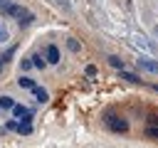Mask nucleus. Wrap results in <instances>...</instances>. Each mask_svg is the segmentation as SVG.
Wrapping results in <instances>:
<instances>
[{"mask_svg": "<svg viewBox=\"0 0 158 148\" xmlns=\"http://www.w3.org/2000/svg\"><path fill=\"white\" fill-rule=\"evenodd\" d=\"M47 62H49V64H57V62H59V49H57L54 44L47 47Z\"/></svg>", "mask_w": 158, "mask_h": 148, "instance_id": "nucleus-5", "label": "nucleus"}, {"mask_svg": "<svg viewBox=\"0 0 158 148\" xmlns=\"http://www.w3.org/2000/svg\"><path fill=\"white\" fill-rule=\"evenodd\" d=\"M5 128H7V131H17V123H15V121H7V126H5Z\"/></svg>", "mask_w": 158, "mask_h": 148, "instance_id": "nucleus-18", "label": "nucleus"}, {"mask_svg": "<svg viewBox=\"0 0 158 148\" xmlns=\"http://www.w3.org/2000/svg\"><path fill=\"white\" fill-rule=\"evenodd\" d=\"M84 74H86V76H94V74H96V67H94V64H89V67L84 69Z\"/></svg>", "mask_w": 158, "mask_h": 148, "instance_id": "nucleus-15", "label": "nucleus"}, {"mask_svg": "<svg viewBox=\"0 0 158 148\" xmlns=\"http://www.w3.org/2000/svg\"><path fill=\"white\" fill-rule=\"evenodd\" d=\"M109 64H111V67H116V69H123V62H121L118 57H109Z\"/></svg>", "mask_w": 158, "mask_h": 148, "instance_id": "nucleus-13", "label": "nucleus"}, {"mask_svg": "<svg viewBox=\"0 0 158 148\" xmlns=\"http://www.w3.org/2000/svg\"><path fill=\"white\" fill-rule=\"evenodd\" d=\"M136 64H138L143 72L158 74V62H156V59H151V57H138V59H136Z\"/></svg>", "mask_w": 158, "mask_h": 148, "instance_id": "nucleus-3", "label": "nucleus"}, {"mask_svg": "<svg viewBox=\"0 0 158 148\" xmlns=\"http://www.w3.org/2000/svg\"><path fill=\"white\" fill-rule=\"evenodd\" d=\"M67 47H69L72 52H79V42H77V39H69V42H67Z\"/></svg>", "mask_w": 158, "mask_h": 148, "instance_id": "nucleus-14", "label": "nucleus"}, {"mask_svg": "<svg viewBox=\"0 0 158 148\" xmlns=\"http://www.w3.org/2000/svg\"><path fill=\"white\" fill-rule=\"evenodd\" d=\"M10 5H12V2H10V0H0V10H2V12H5V10H7V7H10Z\"/></svg>", "mask_w": 158, "mask_h": 148, "instance_id": "nucleus-17", "label": "nucleus"}, {"mask_svg": "<svg viewBox=\"0 0 158 148\" xmlns=\"http://www.w3.org/2000/svg\"><path fill=\"white\" fill-rule=\"evenodd\" d=\"M17 84H20L22 89H35V81H32L30 76H20V79H17Z\"/></svg>", "mask_w": 158, "mask_h": 148, "instance_id": "nucleus-8", "label": "nucleus"}, {"mask_svg": "<svg viewBox=\"0 0 158 148\" xmlns=\"http://www.w3.org/2000/svg\"><path fill=\"white\" fill-rule=\"evenodd\" d=\"M104 123H106V128H111V131H116V133H126V131H128V121L121 118V116H114V113H109V116L104 118Z\"/></svg>", "mask_w": 158, "mask_h": 148, "instance_id": "nucleus-2", "label": "nucleus"}, {"mask_svg": "<svg viewBox=\"0 0 158 148\" xmlns=\"http://www.w3.org/2000/svg\"><path fill=\"white\" fill-rule=\"evenodd\" d=\"M12 106H15V101L10 96H0V109H12Z\"/></svg>", "mask_w": 158, "mask_h": 148, "instance_id": "nucleus-10", "label": "nucleus"}, {"mask_svg": "<svg viewBox=\"0 0 158 148\" xmlns=\"http://www.w3.org/2000/svg\"><path fill=\"white\" fill-rule=\"evenodd\" d=\"M44 64H47V59H44V57H40V54H35V57H32V67H40V69H42Z\"/></svg>", "mask_w": 158, "mask_h": 148, "instance_id": "nucleus-12", "label": "nucleus"}, {"mask_svg": "<svg viewBox=\"0 0 158 148\" xmlns=\"http://www.w3.org/2000/svg\"><path fill=\"white\" fill-rule=\"evenodd\" d=\"M146 138H156L158 141V126H146Z\"/></svg>", "mask_w": 158, "mask_h": 148, "instance_id": "nucleus-11", "label": "nucleus"}, {"mask_svg": "<svg viewBox=\"0 0 158 148\" xmlns=\"http://www.w3.org/2000/svg\"><path fill=\"white\" fill-rule=\"evenodd\" d=\"M32 91H35V96H37V101H40V104H44V101H47V99H49V94H47V91H44V89H40V86H35V89H32Z\"/></svg>", "mask_w": 158, "mask_h": 148, "instance_id": "nucleus-6", "label": "nucleus"}, {"mask_svg": "<svg viewBox=\"0 0 158 148\" xmlns=\"http://www.w3.org/2000/svg\"><path fill=\"white\" fill-rule=\"evenodd\" d=\"M121 76H123L126 81H131V84H141V79H138L136 74H131V72H126V69H121Z\"/></svg>", "mask_w": 158, "mask_h": 148, "instance_id": "nucleus-7", "label": "nucleus"}, {"mask_svg": "<svg viewBox=\"0 0 158 148\" xmlns=\"http://www.w3.org/2000/svg\"><path fill=\"white\" fill-rule=\"evenodd\" d=\"M5 15H10V17L20 20L22 25H30V22L35 20V15H32V12L27 10V7H22V5H15V2H12V5H10L7 10H5Z\"/></svg>", "mask_w": 158, "mask_h": 148, "instance_id": "nucleus-1", "label": "nucleus"}, {"mask_svg": "<svg viewBox=\"0 0 158 148\" xmlns=\"http://www.w3.org/2000/svg\"><path fill=\"white\" fill-rule=\"evenodd\" d=\"M5 39H7V30L0 25V42H5Z\"/></svg>", "mask_w": 158, "mask_h": 148, "instance_id": "nucleus-16", "label": "nucleus"}, {"mask_svg": "<svg viewBox=\"0 0 158 148\" xmlns=\"http://www.w3.org/2000/svg\"><path fill=\"white\" fill-rule=\"evenodd\" d=\"M148 126H158V116H148Z\"/></svg>", "mask_w": 158, "mask_h": 148, "instance_id": "nucleus-19", "label": "nucleus"}, {"mask_svg": "<svg viewBox=\"0 0 158 148\" xmlns=\"http://www.w3.org/2000/svg\"><path fill=\"white\" fill-rule=\"evenodd\" d=\"M12 113H15V118H22V121H27V123H30V118H32V111H30L27 106H22V104H15V106H12Z\"/></svg>", "mask_w": 158, "mask_h": 148, "instance_id": "nucleus-4", "label": "nucleus"}, {"mask_svg": "<svg viewBox=\"0 0 158 148\" xmlns=\"http://www.w3.org/2000/svg\"><path fill=\"white\" fill-rule=\"evenodd\" d=\"M17 131L25 133V136H30V133H32V126H30L27 121H20V123H17Z\"/></svg>", "mask_w": 158, "mask_h": 148, "instance_id": "nucleus-9", "label": "nucleus"}]
</instances>
